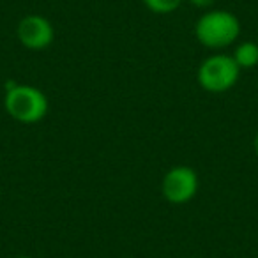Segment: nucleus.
<instances>
[{"label":"nucleus","mask_w":258,"mask_h":258,"mask_svg":"<svg viewBox=\"0 0 258 258\" xmlns=\"http://www.w3.org/2000/svg\"><path fill=\"white\" fill-rule=\"evenodd\" d=\"M240 22L233 13L225 9L207 11L195 25V36L198 43L211 50H221L239 39Z\"/></svg>","instance_id":"obj_1"},{"label":"nucleus","mask_w":258,"mask_h":258,"mask_svg":"<svg viewBox=\"0 0 258 258\" xmlns=\"http://www.w3.org/2000/svg\"><path fill=\"white\" fill-rule=\"evenodd\" d=\"M13 258H30V256H27V254H18V256H13Z\"/></svg>","instance_id":"obj_10"},{"label":"nucleus","mask_w":258,"mask_h":258,"mask_svg":"<svg viewBox=\"0 0 258 258\" xmlns=\"http://www.w3.org/2000/svg\"><path fill=\"white\" fill-rule=\"evenodd\" d=\"M18 41L27 50H46L55 39V30L50 20L41 15H27L18 22L16 27Z\"/></svg>","instance_id":"obj_5"},{"label":"nucleus","mask_w":258,"mask_h":258,"mask_svg":"<svg viewBox=\"0 0 258 258\" xmlns=\"http://www.w3.org/2000/svg\"><path fill=\"white\" fill-rule=\"evenodd\" d=\"M189 4H193L195 8H200V9H205V8H211L214 4L216 0H187Z\"/></svg>","instance_id":"obj_8"},{"label":"nucleus","mask_w":258,"mask_h":258,"mask_svg":"<svg viewBox=\"0 0 258 258\" xmlns=\"http://www.w3.org/2000/svg\"><path fill=\"white\" fill-rule=\"evenodd\" d=\"M240 76V68L232 55L216 53L207 57L200 64L197 73L198 83L204 90L212 94H221L230 90Z\"/></svg>","instance_id":"obj_3"},{"label":"nucleus","mask_w":258,"mask_h":258,"mask_svg":"<svg viewBox=\"0 0 258 258\" xmlns=\"http://www.w3.org/2000/svg\"><path fill=\"white\" fill-rule=\"evenodd\" d=\"M232 57L240 69L254 68V66H258V43H254V41H242V43L237 44Z\"/></svg>","instance_id":"obj_6"},{"label":"nucleus","mask_w":258,"mask_h":258,"mask_svg":"<svg viewBox=\"0 0 258 258\" xmlns=\"http://www.w3.org/2000/svg\"><path fill=\"white\" fill-rule=\"evenodd\" d=\"M6 111L22 124L41 122L48 113V97L41 89L32 85L15 83L8 87L4 97Z\"/></svg>","instance_id":"obj_2"},{"label":"nucleus","mask_w":258,"mask_h":258,"mask_svg":"<svg viewBox=\"0 0 258 258\" xmlns=\"http://www.w3.org/2000/svg\"><path fill=\"white\" fill-rule=\"evenodd\" d=\"M254 151H256V154H258V131H256V135H254Z\"/></svg>","instance_id":"obj_9"},{"label":"nucleus","mask_w":258,"mask_h":258,"mask_svg":"<svg viewBox=\"0 0 258 258\" xmlns=\"http://www.w3.org/2000/svg\"><path fill=\"white\" fill-rule=\"evenodd\" d=\"M184 0H144V6L156 15H168L180 8Z\"/></svg>","instance_id":"obj_7"},{"label":"nucleus","mask_w":258,"mask_h":258,"mask_svg":"<svg viewBox=\"0 0 258 258\" xmlns=\"http://www.w3.org/2000/svg\"><path fill=\"white\" fill-rule=\"evenodd\" d=\"M198 175L191 166L179 165L170 168L163 177V197L173 205H182L191 202L198 193Z\"/></svg>","instance_id":"obj_4"},{"label":"nucleus","mask_w":258,"mask_h":258,"mask_svg":"<svg viewBox=\"0 0 258 258\" xmlns=\"http://www.w3.org/2000/svg\"><path fill=\"white\" fill-rule=\"evenodd\" d=\"M256 43H258V41H256Z\"/></svg>","instance_id":"obj_11"}]
</instances>
